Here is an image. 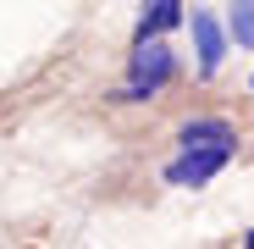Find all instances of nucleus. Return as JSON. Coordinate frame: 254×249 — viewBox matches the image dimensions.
Here are the masks:
<instances>
[{
    "mask_svg": "<svg viewBox=\"0 0 254 249\" xmlns=\"http://www.w3.org/2000/svg\"><path fill=\"white\" fill-rule=\"evenodd\" d=\"M172 78H177V56H172L166 39L133 45V61H127V89L116 94V105H144V100H155Z\"/></svg>",
    "mask_w": 254,
    "mask_h": 249,
    "instance_id": "1",
    "label": "nucleus"
},
{
    "mask_svg": "<svg viewBox=\"0 0 254 249\" xmlns=\"http://www.w3.org/2000/svg\"><path fill=\"white\" fill-rule=\"evenodd\" d=\"M188 28H193V50H199V78H216L221 61H227V28L216 22V11H204V6H193Z\"/></svg>",
    "mask_w": 254,
    "mask_h": 249,
    "instance_id": "2",
    "label": "nucleus"
},
{
    "mask_svg": "<svg viewBox=\"0 0 254 249\" xmlns=\"http://www.w3.org/2000/svg\"><path fill=\"white\" fill-rule=\"evenodd\" d=\"M227 161H232V150H183L172 166H166V183L172 188H199V183L216 177Z\"/></svg>",
    "mask_w": 254,
    "mask_h": 249,
    "instance_id": "3",
    "label": "nucleus"
},
{
    "mask_svg": "<svg viewBox=\"0 0 254 249\" xmlns=\"http://www.w3.org/2000/svg\"><path fill=\"white\" fill-rule=\"evenodd\" d=\"M177 144L183 150H238V128L227 116H193L177 128Z\"/></svg>",
    "mask_w": 254,
    "mask_h": 249,
    "instance_id": "4",
    "label": "nucleus"
},
{
    "mask_svg": "<svg viewBox=\"0 0 254 249\" xmlns=\"http://www.w3.org/2000/svg\"><path fill=\"white\" fill-rule=\"evenodd\" d=\"M177 22H188L183 17V0H144V17L133 28V45H149V39H160L166 28H177Z\"/></svg>",
    "mask_w": 254,
    "mask_h": 249,
    "instance_id": "5",
    "label": "nucleus"
},
{
    "mask_svg": "<svg viewBox=\"0 0 254 249\" xmlns=\"http://www.w3.org/2000/svg\"><path fill=\"white\" fill-rule=\"evenodd\" d=\"M227 39L238 50H254V0H232V17H227Z\"/></svg>",
    "mask_w": 254,
    "mask_h": 249,
    "instance_id": "6",
    "label": "nucleus"
},
{
    "mask_svg": "<svg viewBox=\"0 0 254 249\" xmlns=\"http://www.w3.org/2000/svg\"><path fill=\"white\" fill-rule=\"evenodd\" d=\"M243 249H254V227H249V238H243Z\"/></svg>",
    "mask_w": 254,
    "mask_h": 249,
    "instance_id": "7",
    "label": "nucleus"
}]
</instances>
